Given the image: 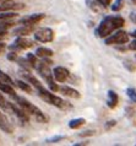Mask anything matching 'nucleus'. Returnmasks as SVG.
<instances>
[{
    "instance_id": "f257e3e1",
    "label": "nucleus",
    "mask_w": 136,
    "mask_h": 146,
    "mask_svg": "<svg viewBox=\"0 0 136 146\" xmlns=\"http://www.w3.org/2000/svg\"><path fill=\"white\" fill-rule=\"evenodd\" d=\"M124 25H125V20L121 16H106L99 22L97 30H96V36L99 38H106L114 31L121 28Z\"/></svg>"
},
{
    "instance_id": "f03ea898",
    "label": "nucleus",
    "mask_w": 136,
    "mask_h": 146,
    "mask_svg": "<svg viewBox=\"0 0 136 146\" xmlns=\"http://www.w3.org/2000/svg\"><path fill=\"white\" fill-rule=\"evenodd\" d=\"M14 100L16 101V103H17L20 107H22L27 113H28L30 117L31 115L34 117V119L37 120L38 123H43V124H44V123H47V121H48V117L37 106H34L33 103H31L30 101H27L26 98H23V97H21V96H17V95L14 97Z\"/></svg>"
},
{
    "instance_id": "7ed1b4c3",
    "label": "nucleus",
    "mask_w": 136,
    "mask_h": 146,
    "mask_svg": "<svg viewBox=\"0 0 136 146\" xmlns=\"http://www.w3.org/2000/svg\"><path fill=\"white\" fill-rule=\"evenodd\" d=\"M37 93H38V96L41 97L43 101H44V102L49 103V104H51V106H54V107H58L60 109H69V108H71V104L69 102H66V101H64L59 96L54 95L53 91L47 90L44 86L41 87V88H38Z\"/></svg>"
},
{
    "instance_id": "20e7f679",
    "label": "nucleus",
    "mask_w": 136,
    "mask_h": 146,
    "mask_svg": "<svg viewBox=\"0 0 136 146\" xmlns=\"http://www.w3.org/2000/svg\"><path fill=\"white\" fill-rule=\"evenodd\" d=\"M50 65L49 64H47L44 60H38L37 65H36V70L38 71V74L42 76V79L46 81V82L48 84V86H49V90L53 91V92H58L59 90V86L55 82V79L53 76V71L50 70Z\"/></svg>"
},
{
    "instance_id": "39448f33",
    "label": "nucleus",
    "mask_w": 136,
    "mask_h": 146,
    "mask_svg": "<svg viewBox=\"0 0 136 146\" xmlns=\"http://www.w3.org/2000/svg\"><path fill=\"white\" fill-rule=\"evenodd\" d=\"M54 31L49 27H42L39 30H36L34 31V40L36 42H39V43H49V42H53L54 40Z\"/></svg>"
},
{
    "instance_id": "423d86ee",
    "label": "nucleus",
    "mask_w": 136,
    "mask_h": 146,
    "mask_svg": "<svg viewBox=\"0 0 136 146\" xmlns=\"http://www.w3.org/2000/svg\"><path fill=\"white\" fill-rule=\"evenodd\" d=\"M129 42V33L123 30L117 31L113 35H109L106 37L104 43L107 46H113V44H125Z\"/></svg>"
},
{
    "instance_id": "0eeeda50",
    "label": "nucleus",
    "mask_w": 136,
    "mask_h": 146,
    "mask_svg": "<svg viewBox=\"0 0 136 146\" xmlns=\"http://www.w3.org/2000/svg\"><path fill=\"white\" fill-rule=\"evenodd\" d=\"M34 46V42L27 37H17L15 39V42L9 46L10 50H15V52H21L23 49H28Z\"/></svg>"
},
{
    "instance_id": "6e6552de",
    "label": "nucleus",
    "mask_w": 136,
    "mask_h": 146,
    "mask_svg": "<svg viewBox=\"0 0 136 146\" xmlns=\"http://www.w3.org/2000/svg\"><path fill=\"white\" fill-rule=\"evenodd\" d=\"M10 109H11V113H14L20 119V121H22V123H28L30 121V114L22 107H20L18 104L10 102Z\"/></svg>"
},
{
    "instance_id": "1a4fd4ad",
    "label": "nucleus",
    "mask_w": 136,
    "mask_h": 146,
    "mask_svg": "<svg viewBox=\"0 0 136 146\" xmlns=\"http://www.w3.org/2000/svg\"><path fill=\"white\" fill-rule=\"evenodd\" d=\"M53 76L57 82H66L70 78V71L64 66H57L53 69Z\"/></svg>"
},
{
    "instance_id": "9d476101",
    "label": "nucleus",
    "mask_w": 136,
    "mask_h": 146,
    "mask_svg": "<svg viewBox=\"0 0 136 146\" xmlns=\"http://www.w3.org/2000/svg\"><path fill=\"white\" fill-rule=\"evenodd\" d=\"M44 14L43 13H39V14H32L28 16H25V17H21L17 21L18 25H36L38 23L39 21H42L44 19Z\"/></svg>"
},
{
    "instance_id": "9b49d317",
    "label": "nucleus",
    "mask_w": 136,
    "mask_h": 146,
    "mask_svg": "<svg viewBox=\"0 0 136 146\" xmlns=\"http://www.w3.org/2000/svg\"><path fill=\"white\" fill-rule=\"evenodd\" d=\"M34 31H36L34 25H22L17 28H15L11 35L15 36V37H27V36L31 35Z\"/></svg>"
},
{
    "instance_id": "f8f14e48",
    "label": "nucleus",
    "mask_w": 136,
    "mask_h": 146,
    "mask_svg": "<svg viewBox=\"0 0 136 146\" xmlns=\"http://www.w3.org/2000/svg\"><path fill=\"white\" fill-rule=\"evenodd\" d=\"M25 7V4L22 3H14L13 1H0V13L4 11H16V10H21Z\"/></svg>"
},
{
    "instance_id": "ddd939ff",
    "label": "nucleus",
    "mask_w": 136,
    "mask_h": 146,
    "mask_svg": "<svg viewBox=\"0 0 136 146\" xmlns=\"http://www.w3.org/2000/svg\"><path fill=\"white\" fill-rule=\"evenodd\" d=\"M0 129L6 133V134H13L14 133V125L10 123V120L7 119V117L0 111Z\"/></svg>"
},
{
    "instance_id": "4468645a",
    "label": "nucleus",
    "mask_w": 136,
    "mask_h": 146,
    "mask_svg": "<svg viewBox=\"0 0 136 146\" xmlns=\"http://www.w3.org/2000/svg\"><path fill=\"white\" fill-rule=\"evenodd\" d=\"M58 92L63 93L64 96L70 97V98H80L79 91H76V90H74L73 87H69V86H60L59 87V90H58Z\"/></svg>"
},
{
    "instance_id": "2eb2a0df",
    "label": "nucleus",
    "mask_w": 136,
    "mask_h": 146,
    "mask_svg": "<svg viewBox=\"0 0 136 146\" xmlns=\"http://www.w3.org/2000/svg\"><path fill=\"white\" fill-rule=\"evenodd\" d=\"M108 98H107V104H108V107L109 108H115L118 106V102H119V97L118 95L115 93L113 90H109L108 91Z\"/></svg>"
},
{
    "instance_id": "dca6fc26",
    "label": "nucleus",
    "mask_w": 136,
    "mask_h": 146,
    "mask_svg": "<svg viewBox=\"0 0 136 146\" xmlns=\"http://www.w3.org/2000/svg\"><path fill=\"white\" fill-rule=\"evenodd\" d=\"M36 55L38 56V58H50V56H53L54 55V52L49 49V48H46V47H39L37 48V50H36Z\"/></svg>"
},
{
    "instance_id": "f3484780",
    "label": "nucleus",
    "mask_w": 136,
    "mask_h": 146,
    "mask_svg": "<svg viewBox=\"0 0 136 146\" xmlns=\"http://www.w3.org/2000/svg\"><path fill=\"white\" fill-rule=\"evenodd\" d=\"M0 91H1L3 93H7L11 98H14V97L16 96V91L14 86H11V85L6 84V82H3L1 80H0Z\"/></svg>"
},
{
    "instance_id": "a211bd4d",
    "label": "nucleus",
    "mask_w": 136,
    "mask_h": 146,
    "mask_svg": "<svg viewBox=\"0 0 136 146\" xmlns=\"http://www.w3.org/2000/svg\"><path fill=\"white\" fill-rule=\"evenodd\" d=\"M0 109H3L4 112H7V113H11V109H10V102L5 98V96L1 93L0 91Z\"/></svg>"
},
{
    "instance_id": "6ab92c4d",
    "label": "nucleus",
    "mask_w": 136,
    "mask_h": 146,
    "mask_svg": "<svg viewBox=\"0 0 136 146\" xmlns=\"http://www.w3.org/2000/svg\"><path fill=\"white\" fill-rule=\"evenodd\" d=\"M15 84H16V86H17L18 88H21L22 91H25V92H27V93H31V92H32V87H31V85L27 82V81L16 80Z\"/></svg>"
},
{
    "instance_id": "aec40b11",
    "label": "nucleus",
    "mask_w": 136,
    "mask_h": 146,
    "mask_svg": "<svg viewBox=\"0 0 136 146\" xmlns=\"http://www.w3.org/2000/svg\"><path fill=\"white\" fill-rule=\"evenodd\" d=\"M16 62H17V63H18V65L22 68V70L31 71L32 69H33V68H32V65L30 64V62H28V60H27V58H21V56H18Z\"/></svg>"
},
{
    "instance_id": "412c9836",
    "label": "nucleus",
    "mask_w": 136,
    "mask_h": 146,
    "mask_svg": "<svg viewBox=\"0 0 136 146\" xmlns=\"http://www.w3.org/2000/svg\"><path fill=\"white\" fill-rule=\"evenodd\" d=\"M86 123V120L83 118H76V119H71L69 121V128L70 129H79L80 127H82Z\"/></svg>"
},
{
    "instance_id": "4be33fe9",
    "label": "nucleus",
    "mask_w": 136,
    "mask_h": 146,
    "mask_svg": "<svg viewBox=\"0 0 136 146\" xmlns=\"http://www.w3.org/2000/svg\"><path fill=\"white\" fill-rule=\"evenodd\" d=\"M15 25L16 22L13 21V20H0V30H9Z\"/></svg>"
},
{
    "instance_id": "5701e85b",
    "label": "nucleus",
    "mask_w": 136,
    "mask_h": 146,
    "mask_svg": "<svg viewBox=\"0 0 136 146\" xmlns=\"http://www.w3.org/2000/svg\"><path fill=\"white\" fill-rule=\"evenodd\" d=\"M17 14L15 11H4V13H0V20H14Z\"/></svg>"
},
{
    "instance_id": "b1692460",
    "label": "nucleus",
    "mask_w": 136,
    "mask_h": 146,
    "mask_svg": "<svg viewBox=\"0 0 136 146\" xmlns=\"http://www.w3.org/2000/svg\"><path fill=\"white\" fill-rule=\"evenodd\" d=\"M0 80H1L3 82H6V84L11 85V86H14V85H15V82L13 81V79H11L10 76L6 74V72H4L3 70H0Z\"/></svg>"
},
{
    "instance_id": "393cba45",
    "label": "nucleus",
    "mask_w": 136,
    "mask_h": 146,
    "mask_svg": "<svg viewBox=\"0 0 136 146\" xmlns=\"http://www.w3.org/2000/svg\"><path fill=\"white\" fill-rule=\"evenodd\" d=\"M123 7H124V0H115L113 3V5H112V11L118 13V11H120Z\"/></svg>"
},
{
    "instance_id": "a878e982",
    "label": "nucleus",
    "mask_w": 136,
    "mask_h": 146,
    "mask_svg": "<svg viewBox=\"0 0 136 146\" xmlns=\"http://www.w3.org/2000/svg\"><path fill=\"white\" fill-rule=\"evenodd\" d=\"M26 58H27V60H28V62H30V64L32 65V68L34 69V68H36V65H37V63H38V56L36 55V54L28 53V54H27Z\"/></svg>"
},
{
    "instance_id": "bb28decb",
    "label": "nucleus",
    "mask_w": 136,
    "mask_h": 146,
    "mask_svg": "<svg viewBox=\"0 0 136 146\" xmlns=\"http://www.w3.org/2000/svg\"><path fill=\"white\" fill-rule=\"evenodd\" d=\"M126 95L127 97L133 101L134 103H136V90L133 87H129V88H126Z\"/></svg>"
},
{
    "instance_id": "cd10ccee",
    "label": "nucleus",
    "mask_w": 136,
    "mask_h": 146,
    "mask_svg": "<svg viewBox=\"0 0 136 146\" xmlns=\"http://www.w3.org/2000/svg\"><path fill=\"white\" fill-rule=\"evenodd\" d=\"M6 58H7V60H10V62H16L18 58V54H17V52H15V50H10L9 53H7Z\"/></svg>"
},
{
    "instance_id": "c85d7f7f",
    "label": "nucleus",
    "mask_w": 136,
    "mask_h": 146,
    "mask_svg": "<svg viewBox=\"0 0 136 146\" xmlns=\"http://www.w3.org/2000/svg\"><path fill=\"white\" fill-rule=\"evenodd\" d=\"M63 139H64V136H54V137H51V139H48L47 143L48 144H54V143H58V141H60Z\"/></svg>"
},
{
    "instance_id": "c756f323",
    "label": "nucleus",
    "mask_w": 136,
    "mask_h": 146,
    "mask_svg": "<svg viewBox=\"0 0 136 146\" xmlns=\"http://www.w3.org/2000/svg\"><path fill=\"white\" fill-rule=\"evenodd\" d=\"M7 36H9V32H7V30H0V42H3L4 39H6Z\"/></svg>"
},
{
    "instance_id": "7c9ffc66",
    "label": "nucleus",
    "mask_w": 136,
    "mask_h": 146,
    "mask_svg": "<svg viewBox=\"0 0 136 146\" xmlns=\"http://www.w3.org/2000/svg\"><path fill=\"white\" fill-rule=\"evenodd\" d=\"M98 4H101V5L103 7H107L108 5H110V3H112V0H96Z\"/></svg>"
},
{
    "instance_id": "2f4dec72",
    "label": "nucleus",
    "mask_w": 136,
    "mask_h": 146,
    "mask_svg": "<svg viewBox=\"0 0 136 146\" xmlns=\"http://www.w3.org/2000/svg\"><path fill=\"white\" fill-rule=\"evenodd\" d=\"M94 131H92V130H88V131H83L82 134H80V136H91V135H93Z\"/></svg>"
},
{
    "instance_id": "473e14b6",
    "label": "nucleus",
    "mask_w": 136,
    "mask_h": 146,
    "mask_svg": "<svg viewBox=\"0 0 136 146\" xmlns=\"http://www.w3.org/2000/svg\"><path fill=\"white\" fill-rule=\"evenodd\" d=\"M129 49H130V50H136V39L133 40V42L129 44Z\"/></svg>"
},
{
    "instance_id": "72a5a7b5",
    "label": "nucleus",
    "mask_w": 136,
    "mask_h": 146,
    "mask_svg": "<svg viewBox=\"0 0 136 146\" xmlns=\"http://www.w3.org/2000/svg\"><path fill=\"white\" fill-rule=\"evenodd\" d=\"M114 125H115V120H109V121H107L106 128H107V129H109L110 127H114Z\"/></svg>"
},
{
    "instance_id": "f704fd0d",
    "label": "nucleus",
    "mask_w": 136,
    "mask_h": 146,
    "mask_svg": "<svg viewBox=\"0 0 136 146\" xmlns=\"http://www.w3.org/2000/svg\"><path fill=\"white\" fill-rule=\"evenodd\" d=\"M5 48H6V44L4 43V42H0V54H1L5 50Z\"/></svg>"
},
{
    "instance_id": "c9c22d12",
    "label": "nucleus",
    "mask_w": 136,
    "mask_h": 146,
    "mask_svg": "<svg viewBox=\"0 0 136 146\" xmlns=\"http://www.w3.org/2000/svg\"><path fill=\"white\" fill-rule=\"evenodd\" d=\"M130 19H131V21H133L134 23H136V13H133L130 15Z\"/></svg>"
},
{
    "instance_id": "e433bc0d",
    "label": "nucleus",
    "mask_w": 136,
    "mask_h": 146,
    "mask_svg": "<svg viewBox=\"0 0 136 146\" xmlns=\"http://www.w3.org/2000/svg\"><path fill=\"white\" fill-rule=\"evenodd\" d=\"M88 143H79V144H75V146H82V145H87Z\"/></svg>"
},
{
    "instance_id": "4c0bfd02",
    "label": "nucleus",
    "mask_w": 136,
    "mask_h": 146,
    "mask_svg": "<svg viewBox=\"0 0 136 146\" xmlns=\"http://www.w3.org/2000/svg\"><path fill=\"white\" fill-rule=\"evenodd\" d=\"M130 36H131V37H134V38L136 39V30H135V31H133V33H131Z\"/></svg>"
},
{
    "instance_id": "58836bf2",
    "label": "nucleus",
    "mask_w": 136,
    "mask_h": 146,
    "mask_svg": "<svg viewBox=\"0 0 136 146\" xmlns=\"http://www.w3.org/2000/svg\"><path fill=\"white\" fill-rule=\"evenodd\" d=\"M130 1H131V3H133V4H134V5H136V0H130Z\"/></svg>"
}]
</instances>
